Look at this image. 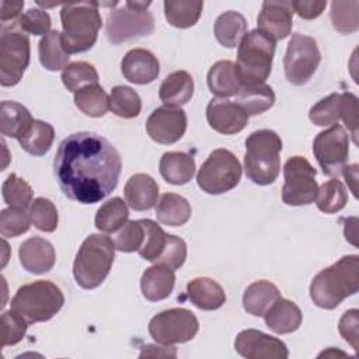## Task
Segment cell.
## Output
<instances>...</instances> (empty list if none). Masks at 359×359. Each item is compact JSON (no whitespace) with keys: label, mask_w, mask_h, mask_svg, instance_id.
<instances>
[{"label":"cell","mask_w":359,"mask_h":359,"mask_svg":"<svg viewBox=\"0 0 359 359\" xmlns=\"http://www.w3.org/2000/svg\"><path fill=\"white\" fill-rule=\"evenodd\" d=\"M321 55L314 38L303 34H293L283 57L285 76L293 86L306 84L316 73Z\"/></svg>","instance_id":"obj_12"},{"label":"cell","mask_w":359,"mask_h":359,"mask_svg":"<svg viewBox=\"0 0 359 359\" xmlns=\"http://www.w3.org/2000/svg\"><path fill=\"white\" fill-rule=\"evenodd\" d=\"M208 87L219 98L233 97L241 88V81L231 60H219L208 72Z\"/></svg>","instance_id":"obj_26"},{"label":"cell","mask_w":359,"mask_h":359,"mask_svg":"<svg viewBox=\"0 0 359 359\" xmlns=\"http://www.w3.org/2000/svg\"><path fill=\"white\" fill-rule=\"evenodd\" d=\"M206 119L210 128L223 135L241 132L248 123V115L226 98H213L206 107Z\"/></svg>","instance_id":"obj_18"},{"label":"cell","mask_w":359,"mask_h":359,"mask_svg":"<svg viewBox=\"0 0 359 359\" xmlns=\"http://www.w3.org/2000/svg\"><path fill=\"white\" fill-rule=\"evenodd\" d=\"M62 81L65 87L69 91L77 93L80 88L90 86V84H97L98 83V73L95 67L84 60L73 62L69 63L63 72H62Z\"/></svg>","instance_id":"obj_40"},{"label":"cell","mask_w":359,"mask_h":359,"mask_svg":"<svg viewBox=\"0 0 359 359\" xmlns=\"http://www.w3.org/2000/svg\"><path fill=\"white\" fill-rule=\"evenodd\" d=\"M191 212L189 202L184 196L172 192L161 195L156 208L157 220L171 227L185 224L191 217Z\"/></svg>","instance_id":"obj_32"},{"label":"cell","mask_w":359,"mask_h":359,"mask_svg":"<svg viewBox=\"0 0 359 359\" xmlns=\"http://www.w3.org/2000/svg\"><path fill=\"white\" fill-rule=\"evenodd\" d=\"M213 29L220 45L226 48H236L247 34V21L243 14L230 10L216 18Z\"/></svg>","instance_id":"obj_31"},{"label":"cell","mask_w":359,"mask_h":359,"mask_svg":"<svg viewBox=\"0 0 359 359\" xmlns=\"http://www.w3.org/2000/svg\"><path fill=\"white\" fill-rule=\"evenodd\" d=\"M187 294L194 306L201 310H216L226 302L223 287L210 278H195L187 285Z\"/></svg>","instance_id":"obj_24"},{"label":"cell","mask_w":359,"mask_h":359,"mask_svg":"<svg viewBox=\"0 0 359 359\" xmlns=\"http://www.w3.org/2000/svg\"><path fill=\"white\" fill-rule=\"evenodd\" d=\"M359 3L352 1H332L331 21L332 27L341 34H352L359 28Z\"/></svg>","instance_id":"obj_42"},{"label":"cell","mask_w":359,"mask_h":359,"mask_svg":"<svg viewBox=\"0 0 359 359\" xmlns=\"http://www.w3.org/2000/svg\"><path fill=\"white\" fill-rule=\"evenodd\" d=\"M143 241H144V227L140 220L126 222L119 229V231L115 233V237H114L115 250L122 252L139 251Z\"/></svg>","instance_id":"obj_46"},{"label":"cell","mask_w":359,"mask_h":359,"mask_svg":"<svg viewBox=\"0 0 359 359\" xmlns=\"http://www.w3.org/2000/svg\"><path fill=\"white\" fill-rule=\"evenodd\" d=\"M151 1H125L107 17L105 34L112 45H121L154 31V17L147 10Z\"/></svg>","instance_id":"obj_8"},{"label":"cell","mask_w":359,"mask_h":359,"mask_svg":"<svg viewBox=\"0 0 359 359\" xmlns=\"http://www.w3.org/2000/svg\"><path fill=\"white\" fill-rule=\"evenodd\" d=\"M199 330L196 316L187 309L175 307L156 314L149 323V334L163 345L191 341Z\"/></svg>","instance_id":"obj_10"},{"label":"cell","mask_w":359,"mask_h":359,"mask_svg":"<svg viewBox=\"0 0 359 359\" xmlns=\"http://www.w3.org/2000/svg\"><path fill=\"white\" fill-rule=\"evenodd\" d=\"M327 1H292L293 11L303 20L317 18L325 8Z\"/></svg>","instance_id":"obj_53"},{"label":"cell","mask_w":359,"mask_h":359,"mask_svg":"<svg viewBox=\"0 0 359 359\" xmlns=\"http://www.w3.org/2000/svg\"><path fill=\"white\" fill-rule=\"evenodd\" d=\"M316 202L321 212L328 215L337 213L345 208L348 202V192L339 180L332 178L318 188Z\"/></svg>","instance_id":"obj_39"},{"label":"cell","mask_w":359,"mask_h":359,"mask_svg":"<svg viewBox=\"0 0 359 359\" xmlns=\"http://www.w3.org/2000/svg\"><path fill=\"white\" fill-rule=\"evenodd\" d=\"M55 139V129L50 123L34 119L28 130L18 139L22 150L32 156H43L49 151Z\"/></svg>","instance_id":"obj_34"},{"label":"cell","mask_w":359,"mask_h":359,"mask_svg":"<svg viewBox=\"0 0 359 359\" xmlns=\"http://www.w3.org/2000/svg\"><path fill=\"white\" fill-rule=\"evenodd\" d=\"M32 116L29 111L15 101H1L0 105V130L3 136L20 139L31 126Z\"/></svg>","instance_id":"obj_29"},{"label":"cell","mask_w":359,"mask_h":359,"mask_svg":"<svg viewBox=\"0 0 359 359\" xmlns=\"http://www.w3.org/2000/svg\"><path fill=\"white\" fill-rule=\"evenodd\" d=\"M313 153L325 175L338 177L348 161V133L341 125L320 132L313 142Z\"/></svg>","instance_id":"obj_14"},{"label":"cell","mask_w":359,"mask_h":359,"mask_svg":"<svg viewBox=\"0 0 359 359\" xmlns=\"http://www.w3.org/2000/svg\"><path fill=\"white\" fill-rule=\"evenodd\" d=\"M147 135L157 143L172 144L187 130V115L178 107H158L146 121Z\"/></svg>","instance_id":"obj_15"},{"label":"cell","mask_w":359,"mask_h":359,"mask_svg":"<svg viewBox=\"0 0 359 359\" xmlns=\"http://www.w3.org/2000/svg\"><path fill=\"white\" fill-rule=\"evenodd\" d=\"M203 8L202 1H184V0H165L164 15L170 25L177 28H189L195 25Z\"/></svg>","instance_id":"obj_35"},{"label":"cell","mask_w":359,"mask_h":359,"mask_svg":"<svg viewBox=\"0 0 359 359\" xmlns=\"http://www.w3.org/2000/svg\"><path fill=\"white\" fill-rule=\"evenodd\" d=\"M275 41L264 32H247L238 45L236 72L241 86L264 84L272 70Z\"/></svg>","instance_id":"obj_6"},{"label":"cell","mask_w":359,"mask_h":359,"mask_svg":"<svg viewBox=\"0 0 359 359\" xmlns=\"http://www.w3.org/2000/svg\"><path fill=\"white\" fill-rule=\"evenodd\" d=\"M341 94L332 93L310 108L309 118L317 126H334L339 121Z\"/></svg>","instance_id":"obj_44"},{"label":"cell","mask_w":359,"mask_h":359,"mask_svg":"<svg viewBox=\"0 0 359 359\" xmlns=\"http://www.w3.org/2000/svg\"><path fill=\"white\" fill-rule=\"evenodd\" d=\"M234 348L247 359H286L289 356L287 348L280 339L252 328L238 332Z\"/></svg>","instance_id":"obj_16"},{"label":"cell","mask_w":359,"mask_h":359,"mask_svg":"<svg viewBox=\"0 0 359 359\" xmlns=\"http://www.w3.org/2000/svg\"><path fill=\"white\" fill-rule=\"evenodd\" d=\"M293 13L292 1H264L257 20V29L273 41L285 39L292 31Z\"/></svg>","instance_id":"obj_17"},{"label":"cell","mask_w":359,"mask_h":359,"mask_svg":"<svg viewBox=\"0 0 359 359\" xmlns=\"http://www.w3.org/2000/svg\"><path fill=\"white\" fill-rule=\"evenodd\" d=\"M356 223H358L356 217H353V220H352V224H351L352 229H349V226L345 223V238L349 243H352L353 245H358V241H356Z\"/></svg>","instance_id":"obj_57"},{"label":"cell","mask_w":359,"mask_h":359,"mask_svg":"<svg viewBox=\"0 0 359 359\" xmlns=\"http://www.w3.org/2000/svg\"><path fill=\"white\" fill-rule=\"evenodd\" d=\"M264 317L266 327L276 334H289L296 331L303 320L297 304L282 297L268 309Z\"/></svg>","instance_id":"obj_23"},{"label":"cell","mask_w":359,"mask_h":359,"mask_svg":"<svg viewBox=\"0 0 359 359\" xmlns=\"http://www.w3.org/2000/svg\"><path fill=\"white\" fill-rule=\"evenodd\" d=\"M285 184L282 188V201L286 205L302 206L316 201L318 185L316 181V168L302 156L290 157L283 167Z\"/></svg>","instance_id":"obj_11"},{"label":"cell","mask_w":359,"mask_h":359,"mask_svg":"<svg viewBox=\"0 0 359 359\" xmlns=\"http://www.w3.org/2000/svg\"><path fill=\"white\" fill-rule=\"evenodd\" d=\"M121 70L128 81L135 84H149L157 79L160 63L150 50L135 48L123 56Z\"/></svg>","instance_id":"obj_19"},{"label":"cell","mask_w":359,"mask_h":359,"mask_svg":"<svg viewBox=\"0 0 359 359\" xmlns=\"http://www.w3.org/2000/svg\"><path fill=\"white\" fill-rule=\"evenodd\" d=\"M241 178V164L227 149H216L201 165L196 182L202 191L210 195L224 194L233 189Z\"/></svg>","instance_id":"obj_9"},{"label":"cell","mask_w":359,"mask_h":359,"mask_svg":"<svg viewBox=\"0 0 359 359\" xmlns=\"http://www.w3.org/2000/svg\"><path fill=\"white\" fill-rule=\"evenodd\" d=\"M123 192L128 205L133 210L142 212L151 209L157 203L158 185L153 177L139 172L126 181Z\"/></svg>","instance_id":"obj_21"},{"label":"cell","mask_w":359,"mask_h":359,"mask_svg":"<svg viewBox=\"0 0 359 359\" xmlns=\"http://www.w3.org/2000/svg\"><path fill=\"white\" fill-rule=\"evenodd\" d=\"M1 194L8 208L25 210L32 203L34 191L31 185L24 178H20L17 174H10L7 177V180L3 182Z\"/></svg>","instance_id":"obj_41"},{"label":"cell","mask_w":359,"mask_h":359,"mask_svg":"<svg viewBox=\"0 0 359 359\" xmlns=\"http://www.w3.org/2000/svg\"><path fill=\"white\" fill-rule=\"evenodd\" d=\"M115 258V244L104 234H90L79 248L73 275L83 289H95L108 276Z\"/></svg>","instance_id":"obj_5"},{"label":"cell","mask_w":359,"mask_h":359,"mask_svg":"<svg viewBox=\"0 0 359 359\" xmlns=\"http://www.w3.org/2000/svg\"><path fill=\"white\" fill-rule=\"evenodd\" d=\"M358 314L359 311L356 309H351L348 311H345L339 320V324H338V330H339V334L341 337L348 342L351 344V346L358 352L359 349V344H358V339H359V335H358Z\"/></svg>","instance_id":"obj_52"},{"label":"cell","mask_w":359,"mask_h":359,"mask_svg":"<svg viewBox=\"0 0 359 359\" xmlns=\"http://www.w3.org/2000/svg\"><path fill=\"white\" fill-rule=\"evenodd\" d=\"M65 296L50 280H35L22 285L11 299V310L28 324L50 320L63 306Z\"/></svg>","instance_id":"obj_7"},{"label":"cell","mask_w":359,"mask_h":359,"mask_svg":"<svg viewBox=\"0 0 359 359\" xmlns=\"http://www.w3.org/2000/svg\"><path fill=\"white\" fill-rule=\"evenodd\" d=\"M280 297L279 289L269 280H257L247 286L243 294V307L247 313L262 317Z\"/></svg>","instance_id":"obj_28"},{"label":"cell","mask_w":359,"mask_h":359,"mask_svg":"<svg viewBox=\"0 0 359 359\" xmlns=\"http://www.w3.org/2000/svg\"><path fill=\"white\" fill-rule=\"evenodd\" d=\"M109 109L116 116L130 119L140 114L142 100L130 87L115 86L109 94Z\"/></svg>","instance_id":"obj_38"},{"label":"cell","mask_w":359,"mask_h":359,"mask_svg":"<svg viewBox=\"0 0 359 359\" xmlns=\"http://www.w3.org/2000/svg\"><path fill=\"white\" fill-rule=\"evenodd\" d=\"M129 212L126 203L115 196L107 201L97 210L95 215V227L104 233H115L119 230L128 220Z\"/></svg>","instance_id":"obj_37"},{"label":"cell","mask_w":359,"mask_h":359,"mask_svg":"<svg viewBox=\"0 0 359 359\" xmlns=\"http://www.w3.org/2000/svg\"><path fill=\"white\" fill-rule=\"evenodd\" d=\"M28 323L13 310L1 314V348L18 344L25 332Z\"/></svg>","instance_id":"obj_48"},{"label":"cell","mask_w":359,"mask_h":359,"mask_svg":"<svg viewBox=\"0 0 359 359\" xmlns=\"http://www.w3.org/2000/svg\"><path fill=\"white\" fill-rule=\"evenodd\" d=\"M339 118L345 122L348 130L352 135V140L358 143V98L352 93L341 94V105H339Z\"/></svg>","instance_id":"obj_51"},{"label":"cell","mask_w":359,"mask_h":359,"mask_svg":"<svg viewBox=\"0 0 359 359\" xmlns=\"http://www.w3.org/2000/svg\"><path fill=\"white\" fill-rule=\"evenodd\" d=\"M38 53H39V60L42 66L50 72H57L60 69H65L70 57V55L63 46L62 32L56 29L50 31L39 41Z\"/></svg>","instance_id":"obj_33"},{"label":"cell","mask_w":359,"mask_h":359,"mask_svg":"<svg viewBox=\"0 0 359 359\" xmlns=\"http://www.w3.org/2000/svg\"><path fill=\"white\" fill-rule=\"evenodd\" d=\"M31 223L41 231L52 233L57 227V210L56 206L46 198H36L29 206Z\"/></svg>","instance_id":"obj_45"},{"label":"cell","mask_w":359,"mask_h":359,"mask_svg":"<svg viewBox=\"0 0 359 359\" xmlns=\"http://www.w3.org/2000/svg\"><path fill=\"white\" fill-rule=\"evenodd\" d=\"M29 38L27 34L3 29L0 38V83L3 87H13L20 83L29 65Z\"/></svg>","instance_id":"obj_13"},{"label":"cell","mask_w":359,"mask_h":359,"mask_svg":"<svg viewBox=\"0 0 359 359\" xmlns=\"http://www.w3.org/2000/svg\"><path fill=\"white\" fill-rule=\"evenodd\" d=\"M342 174L348 182V185L351 187V191L353 192V196H356V182H358V164H352V165H345L342 170Z\"/></svg>","instance_id":"obj_56"},{"label":"cell","mask_w":359,"mask_h":359,"mask_svg":"<svg viewBox=\"0 0 359 359\" xmlns=\"http://www.w3.org/2000/svg\"><path fill=\"white\" fill-rule=\"evenodd\" d=\"M29 224V213L24 209L7 208L0 213V233L3 237H18L28 231Z\"/></svg>","instance_id":"obj_47"},{"label":"cell","mask_w":359,"mask_h":359,"mask_svg":"<svg viewBox=\"0 0 359 359\" xmlns=\"http://www.w3.org/2000/svg\"><path fill=\"white\" fill-rule=\"evenodd\" d=\"M76 107L87 116L98 118L109 109V97L98 84H90L74 93Z\"/></svg>","instance_id":"obj_36"},{"label":"cell","mask_w":359,"mask_h":359,"mask_svg":"<svg viewBox=\"0 0 359 359\" xmlns=\"http://www.w3.org/2000/svg\"><path fill=\"white\" fill-rule=\"evenodd\" d=\"M140 222L144 227V241L137 252L143 259L156 262L165 245L167 234L157 223L150 219H140Z\"/></svg>","instance_id":"obj_43"},{"label":"cell","mask_w":359,"mask_h":359,"mask_svg":"<svg viewBox=\"0 0 359 359\" xmlns=\"http://www.w3.org/2000/svg\"><path fill=\"white\" fill-rule=\"evenodd\" d=\"M195 160L184 151H167L160 158V174L172 185L189 182L195 174Z\"/></svg>","instance_id":"obj_27"},{"label":"cell","mask_w":359,"mask_h":359,"mask_svg":"<svg viewBox=\"0 0 359 359\" xmlns=\"http://www.w3.org/2000/svg\"><path fill=\"white\" fill-rule=\"evenodd\" d=\"M22 268L31 273H45L50 271L56 261L53 245L42 237H31L25 240L18 250Z\"/></svg>","instance_id":"obj_20"},{"label":"cell","mask_w":359,"mask_h":359,"mask_svg":"<svg viewBox=\"0 0 359 359\" xmlns=\"http://www.w3.org/2000/svg\"><path fill=\"white\" fill-rule=\"evenodd\" d=\"M24 7V1H10V0H3L1 1V10H0V20L3 22V25L7 21H13L15 20L21 10Z\"/></svg>","instance_id":"obj_54"},{"label":"cell","mask_w":359,"mask_h":359,"mask_svg":"<svg viewBox=\"0 0 359 359\" xmlns=\"http://www.w3.org/2000/svg\"><path fill=\"white\" fill-rule=\"evenodd\" d=\"M100 3H67L60 8L62 41L67 53H80L93 48L101 28Z\"/></svg>","instance_id":"obj_3"},{"label":"cell","mask_w":359,"mask_h":359,"mask_svg":"<svg viewBox=\"0 0 359 359\" xmlns=\"http://www.w3.org/2000/svg\"><path fill=\"white\" fill-rule=\"evenodd\" d=\"M194 95V79L185 70L168 74L158 88L160 100L168 107H181Z\"/></svg>","instance_id":"obj_25"},{"label":"cell","mask_w":359,"mask_h":359,"mask_svg":"<svg viewBox=\"0 0 359 359\" xmlns=\"http://www.w3.org/2000/svg\"><path fill=\"white\" fill-rule=\"evenodd\" d=\"M177 351L174 346H157V345H146L140 352V358L144 356H175Z\"/></svg>","instance_id":"obj_55"},{"label":"cell","mask_w":359,"mask_h":359,"mask_svg":"<svg viewBox=\"0 0 359 359\" xmlns=\"http://www.w3.org/2000/svg\"><path fill=\"white\" fill-rule=\"evenodd\" d=\"M187 259V244L182 238L167 234L165 245L160 254V257L156 259V264L165 265L171 268L172 271L181 268Z\"/></svg>","instance_id":"obj_49"},{"label":"cell","mask_w":359,"mask_h":359,"mask_svg":"<svg viewBox=\"0 0 359 359\" xmlns=\"http://www.w3.org/2000/svg\"><path fill=\"white\" fill-rule=\"evenodd\" d=\"M236 104L250 116L268 111L275 104V93L268 84L241 86L236 94Z\"/></svg>","instance_id":"obj_30"},{"label":"cell","mask_w":359,"mask_h":359,"mask_svg":"<svg viewBox=\"0 0 359 359\" xmlns=\"http://www.w3.org/2000/svg\"><path fill=\"white\" fill-rule=\"evenodd\" d=\"M175 283L174 271L165 265L156 264L147 268L140 279V289L143 296L150 302L167 299Z\"/></svg>","instance_id":"obj_22"},{"label":"cell","mask_w":359,"mask_h":359,"mask_svg":"<svg viewBox=\"0 0 359 359\" xmlns=\"http://www.w3.org/2000/svg\"><path fill=\"white\" fill-rule=\"evenodd\" d=\"M50 17L39 8H29L18 18V27L22 32L32 35H46L50 32Z\"/></svg>","instance_id":"obj_50"},{"label":"cell","mask_w":359,"mask_h":359,"mask_svg":"<svg viewBox=\"0 0 359 359\" xmlns=\"http://www.w3.org/2000/svg\"><path fill=\"white\" fill-rule=\"evenodd\" d=\"M282 140L279 135L269 129L252 132L245 139L244 168L247 177L258 185L275 182L280 171Z\"/></svg>","instance_id":"obj_4"},{"label":"cell","mask_w":359,"mask_h":359,"mask_svg":"<svg viewBox=\"0 0 359 359\" xmlns=\"http://www.w3.org/2000/svg\"><path fill=\"white\" fill-rule=\"evenodd\" d=\"M122 160L112 143L94 132H77L63 139L53 160L62 192L79 203H97L118 185Z\"/></svg>","instance_id":"obj_1"},{"label":"cell","mask_w":359,"mask_h":359,"mask_svg":"<svg viewBox=\"0 0 359 359\" xmlns=\"http://www.w3.org/2000/svg\"><path fill=\"white\" fill-rule=\"evenodd\" d=\"M359 289V257L345 255L320 271L311 280L310 297L316 306L327 310L338 307L344 299Z\"/></svg>","instance_id":"obj_2"}]
</instances>
